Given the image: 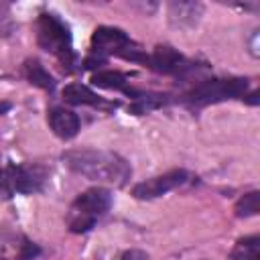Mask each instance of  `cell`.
Segmentation results:
<instances>
[{
	"mask_svg": "<svg viewBox=\"0 0 260 260\" xmlns=\"http://www.w3.org/2000/svg\"><path fill=\"white\" fill-rule=\"evenodd\" d=\"M61 160L69 171L102 185L124 187L132 177V169L128 160L114 150L71 148L61 154Z\"/></svg>",
	"mask_w": 260,
	"mask_h": 260,
	"instance_id": "cell-1",
	"label": "cell"
},
{
	"mask_svg": "<svg viewBox=\"0 0 260 260\" xmlns=\"http://www.w3.org/2000/svg\"><path fill=\"white\" fill-rule=\"evenodd\" d=\"M112 207V193L106 187H91L77 195L67 213V228L73 234L89 232L95 221Z\"/></svg>",
	"mask_w": 260,
	"mask_h": 260,
	"instance_id": "cell-2",
	"label": "cell"
},
{
	"mask_svg": "<svg viewBox=\"0 0 260 260\" xmlns=\"http://www.w3.org/2000/svg\"><path fill=\"white\" fill-rule=\"evenodd\" d=\"M37 43L43 51L55 55L63 65L71 67L75 61L69 26L53 12H43L37 20Z\"/></svg>",
	"mask_w": 260,
	"mask_h": 260,
	"instance_id": "cell-3",
	"label": "cell"
},
{
	"mask_svg": "<svg viewBox=\"0 0 260 260\" xmlns=\"http://www.w3.org/2000/svg\"><path fill=\"white\" fill-rule=\"evenodd\" d=\"M248 89L246 77H228V79H205L197 83L189 93L187 100L191 106H209L234 98H244Z\"/></svg>",
	"mask_w": 260,
	"mask_h": 260,
	"instance_id": "cell-4",
	"label": "cell"
},
{
	"mask_svg": "<svg viewBox=\"0 0 260 260\" xmlns=\"http://www.w3.org/2000/svg\"><path fill=\"white\" fill-rule=\"evenodd\" d=\"M150 69L158 71V73H167V75H177V77H185L189 73L195 71V63L189 61L187 57H183L179 51H175L169 45H158L150 55H146V63Z\"/></svg>",
	"mask_w": 260,
	"mask_h": 260,
	"instance_id": "cell-5",
	"label": "cell"
},
{
	"mask_svg": "<svg viewBox=\"0 0 260 260\" xmlns=\"http://www.w3.org/2000/svg\"><path fill=\"white\" fill-rule=\"evenodd\" d=\"M187 181H189V173L185 169H173L165 175H158V177H152V179H146V181L134 185L132 195L136 199H156V197L181 187Z\"/></svg>",
	"mask_w": 260,
	"mask_h": 260,
	"instance_id": "cell-6",
	"label": "cell"
},
{
	"mask_svg": "<svg viewBox=\"0 0 260 260\" xmlns=\"http://www.w3.org/2000/svg\"><path fill=\"white\" fill-rule=\"evenodd\" d=\"M130 45H134L130 37L116 26H98L91 35V53L102 59H106L108 55L120 57Z\"/></svg>",
	"mask_w": 260,
	"mask_h": 260,
	"instance_id": "cell-7",
	"label": "cell"
},
{
	"mask_svg": "<svg viewBox=\"0 0 260 260\" xmlns=\"http://www.w3.org/2000/svg\"><path fill=\"white\" fill-rule=\"evenodd\" d=\"M4 183H8L18 193H37L43 187L45 173L41 167L32 165H10L4 169Z\"/></svg>",
	"mask_w": 260,
	"mask_h": 260,
	"instance_id": "cell-8",
	"label": "cell"
},
{
	"mask_svg": "<svg viewBox=\"0 0 260 260\" xmlns=\"http://www.w3.org/2000/svg\"><path fill=\"white\" fill-rule=\"evenodd\" d=\"M167 16L169 24L179 30H189L197 26V22L203 16V4L201 2H169L167 4Z\"/></svg>",
	"mask_w": 260,
	"mask_h": 260,
	"instance_id": "cell-9",
	"label": "cell"
},
{
	"mask_svg": "<svg viewBox=\"0 0 260 260\" xmlns=\"http://www.w3.org/2000/svg\"><path fill=\"white\" fill-rule=\"evenodd\" d=\"M49 126L55 132V136L63 140H71L79 132V116L67 108H51L49 110Z\"/></svg>",
	"mask_w": 260,
	"mask_h": 260,
	"instance_id": "cell-10",
	"label": "cell"
},
{
	"mask_svg": "<svg viewBox=\"0 0 260 260\" xmlns=\"http://www.w3.org/2000/svg\"><path fill=\"white\" fill-rule=\"evenodd\" d=\"M91 83L98 85V87H104V89H116V91H124L132 98H136L138 91H134L132 87H128V79L124 73L120 71H114V69H102V71H95L91 75Z\"/></svg>",
	"mask_w": 260,
	"mask_h": 260,
	"instance_id": "cell-11",
	"label": "cell"
},
{
	"mask_svg": "<svg viewBox=\"0 0 260 260\" xmlns=\"http://www.w3.org/2000/svg\"><path fill=\"white\" fill-rule=\"evenodd\" d=\"M61 95L67 104H73V106H102L104 104V100L95 91H91L87 85H81V83L65 85Z\"/></svg>",
	"mask_w": 260,
	"mask_h": 260,
	"instance_id": "cell-12",
	"label": "cell"
},
{
	"mask_svg": "<svg viewBox=\"0 0 260 260\" xmlns=\"http://www.w3.org/2000/svg\"><path fill=\"white\" fill-rule=\"evenodd\" d=\"M24 73H26V79H28L32 85H37V87H41V89H45V91H53V89H55V79H53V75L41 65V61L28 59V61L24 63Z\"/></svg>",
	"mask_w": 260,
	"mask_h": 260,
	"instance_id": "cell-13",
	"label": "cell"
},
{
	"mask_svg": "<svg viewBox=\"0 0 260 260\" xmlns=\"http://www.w3.org/2000/svg\"><path fill=\"white\" fill-rule=\"evenodd\" d=\"M230 260H260V238L258 236L240 238L230 254Z\"/></svg>",
	"mask_w": 260,
	"mask_h": 260,
	"instance_id": "cell-14",
	"label": "cell"
},
{
	"mask_svg": "<svg viewBox=\"0 0 260 260\" xmlns=\"http://www.w3.org/2000/svg\"><path fill=\"white\" fill-rule=\"evenodd\" d=\"M258 211H260V191H248V193H244L238 199L236 207H234L236 217H252Z\"/></svg>",
	"mask_w": 260,
	"mask_h": 260,
	"instance_id": "cell-15",
	"label": "cell"
},
{
	"mask_svg": "<svg viewBox=\"0 0 260 260\" xmlns=\"http://www.w3.org/2000/svg\"><path fill=\"white\" fill-rule=\"evenodd\" d=\"M14 32V20H12V12H10V6L0 2V35L2 37H8Z\"/></svg>",
	"mask_w": 260,
	"mask_h": 260,
	"instance_id": "cell-16",
	"label": "cell"
},
{
	"mask_svg": "<svg viewBox=\"0 0 260 260\" xmlns=\"http://www.w3.org/2000/svg\"><path fill=\"white\" fill-rule=\"evenodd\" d=\"M39 252H41V250H39V246H37V244H32V242L24 240V242L20 244V254H18V260H30V258H35Z\"/></svg>",
	"mask_w": 260,
	"mask_h": 260,
	"instance_id": "cell-17",
	"label": "cell"
},
{
	"mask_svg": "<svg viewBox=\"0 0 260 260\" xmlns=\"http://www.w3.org/2000/svg\"><path fill=\"white\" fill-rule=\"evenodd\" d=\"M120 260H148V254H146V252H142V250L132 248V250H126V252L122 254V258H120Z\"/></svg>",
	"mask_w": 260,
	"mask_h": 260,
	"instance_id": "cell-18",
	"label": "cell"
},
{
	"mask_svg": "<svg viewBox=\"0 0 260 260\" xmlns=\"http://www.w3.org/2000/svg\"><path fill=\"white\" fill-rule=\"evenodd\" d=\"M250 53H252V57H258V55H260V53H258V30L252 32V39H250Z\"/></svg>",
	"mask_w": 260,
	"mask_h": 260,
	"instance_id": "cell-19",
	"label": "cell"
},
{
	"mask_svg": "<svg viewBox=\"0 0 260 260\" xmlns=\"http://www.w3.org/2000/svg\"><path fill=\"white\" fill-rule=\"evenodd\" d=\"M258 95H260V91H252V93L248 95V100H246V102H248V104H254V106H256V104H258Z\"/></svg>",
	"mask_w": 260,
	"mask_h": 260,
	"instance_id": "cell-20",
	"label": "cell"
},
{
	"mask_svg": "<svg viewBox=\"0 0 260 260\" xmlns=\"http://www.w3.org/2000/svg\"><path fill=\"white\" fill-rule=\"evenodd\" d=\"M10 108H12V104H10V102H0V116H2V114H6Z\"/></svg>",
	"mask_w": 260,
	"mask_h": 260,
	"instance_id": "cell-21",
	"label": "cell"
}]
</instances>
